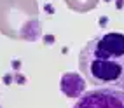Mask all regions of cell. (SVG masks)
Segmentation results:
<instances>
[{
    "label": "cell",
    "mask_w": 124,
    "mask_h": 108,
    "mask_svg": "<svg viewBox=\"0 0 124 108\" xmlns=\"http://www.w3.org/2000/svg\"><path fill=\"white\" fill-rule=\"evenodd\" d=\"M79 70L89 84L124 91V33H101L82 47Z\"/></svg>",
    "instance_id": "obj_1"
},
{
    "label": "cell",
    "mask_w": 124,
    "mask_h": 108,
    "mask_svg": "<svg viewBox=\"0 0 124 108\" xmlns=\"http://www.w3.org/2000/svg\"><path fill=\"white\" fill-rule=\"evenodd\" d=\"M72 108H124V91L108 87L87 91L79 96Z\"/></svg>",
    "instance_id": "obj_2"
},
{
    "label": "cell",
    "mask_w": 124,
    "mask_h": 108,
    "mask_svg": "<svg viewBox=\"0 0 124 108\" xmlns=\"http://www.w3.org/2000/svg\"><path fill=\"white\" fill-rule=\"evenodd\" d=\"M61 89H63L67 94L79 98V93L84 89V82H82L80 77L70 73V75H65V77H63V80H61Z\"/></svg>",
    "instance_id": "obj_3"
},
{
    "label": "cell",
    "mask_w": 124,
    "mask_h": 108,
    "mask_svg": "<svg viewBox=\"0 0 124 108\" xmlns=\"http://www.w3.org/2000/svg\"><path fill=\"white\" fill-rule=\"evenodd\" d=\"M68 5L72 9H79V11H86L89 7H93L96 4V0H67Z\"/></svg>",
    "instance_id": "obj_4"
}]
</instances>
